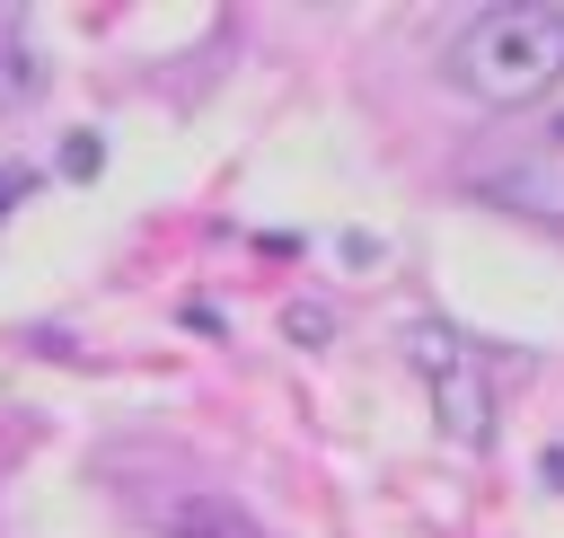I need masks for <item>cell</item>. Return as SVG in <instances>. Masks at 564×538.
I'll list each match as a JSON object with an SVG mask.
<instances>
[{
	"label": "cell",
	"instance_id": "1",
	"mask_svg": "<svg viewBox=\"0 0 564 538\" xmlns=\"http://www.w3.org/2000/svg\"><path fill=\"white\" fill-rule=\"evenodd\" d=\"M449 88L476 106H538L546 88H564V0L476 9L449 44Z\"/></svg>",
	"mask_w": 564,
	"mask_h": 538
},
{
	"label": "cell",
	"instance_id": "2",
	"mask_svg": "<svg viewBox=\"0 0 564 538\" xmlns=\"http://www.w3.org/2000/svg\"><path fill=\"white\" fill-rule=\"evenodd\" d=\"M405 362L423 370L441 432H449L458 450H485V441H494V379H485L476 344H467L458 326H441V318H414V326H405Z\"/></svg>",
	"mask_w": 564,
	"mask_h": 538
},
{
	"label": "cell",
	"instance_id": "3",
	"mask_svg": "<svg viewBox=\"0 0 564 538\" xmlns=\"http://www.w3.org/2000/svg\"><path fill=\"white\" fill-rule=\"evenodd\" d=\"M159 538H264L238 503H220V494H185L167 520H159Z\"/></svg>",
	"mask_w": 564,
	"mask_h": 538
},
{
	"label": "cell",
	"instance_id": "4",
	"mask_svg": "<svg viewBox=\"0 0 564 538\" xmlns=\"http://www.w3.org/2000/svg\"><path fill=\"white\" fill-rule=\"evenodd\" d=\"M62 176H97V132H79V141H62Z\"/></svg>",
	"mask_w": 564,
	"mask_h": 538
},
{
	"label": "cell",
	"instance_id": "5",
	"mask_svg": "<svg viewBox=\"0 0 564 538\" xmlns=\"http://www.w3.org/2000/svg\"><path fill=\"white\" fill-rule=\"evenodd\" d=\"M9 194H18V176H0V212H9Z\"/></svg>",
	"mask_w": 564,
	"mask_h": 538
}]
</instances>
